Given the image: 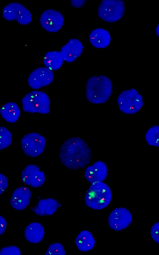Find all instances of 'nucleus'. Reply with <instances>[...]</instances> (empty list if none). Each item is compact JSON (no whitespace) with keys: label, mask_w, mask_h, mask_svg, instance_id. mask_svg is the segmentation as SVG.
Wrapping results in <instances>:
<instances>
[{"label":"nucleus","mask_w":159,"mask_h":255,"mask_svg":"<svg viewBox=\"0 0 159 255\" xmlns=\"http://www.w3.org/2000/svg\"><path fill=\"white\" fill-rule=\"evenodd\" d=\"M59 158L66 167L72 170L85 168L89 163L91 150L88 144L81 138L72 137L61 145Z\"/></svg>","instance_id":"nucleus-1"},{"label":"nucleus","mask_w":159,"mask_h":255,"mask_svg":"<svg viewBox=\"0 0 159 255\" xmlns=\"http://www.w3.org/2000/svg\"><path fill=\"white\" fill-rule=\"evenodd\" d=\"M112 85L109 78L104 75L93 76L87 82L86 95L87 99L96 104L107 102L111 95Z\"/></svg>","instance_id":"nucleus-2"},{"label":"nucleus","mask_w":159,"mask_h":255,"mask_svg":"<svg viewBox=\"0 0 159 255\" xmlns=\"http://www.w3.org/2000/svg\"><path fill=\"white\" fill-rule=\"evenodd\" d=\"M112 193L109 186L103 182L91 184L85 194V204L95 210H100L107 207L111 202Z\"/></svg>","instance_id":"nucleus-3"},{"label":"nucleus","mask_w":159,"mask_h":255,"mask_svg":"<svg viewBox=\"0 0 159 255\" xmlns=\"http://www.w3.org/2000/svg\"><path fill=\"white\" fill-rule=\"evenodd\" d=\"M50 100L45 93L34 90L26 94L22 98L23 111L31 113L47 114L50 112Z\"/></svg>","instance_id":"nucleus-4"},{"label":"nucleus","mask_w":159,"mask_h":255,"mask_svg":"<svg viewBox=\"0 0 159 255\" xmlns=\"http://www.w3.org/2000/svg\"><path fill=\"white\" fill-rule=\"evenodd\" d=\"M117 103L122 112L125 114H133L139 111L142 107L143 97L136 89H128L120 93Z\"/></svg>","instance_id":"nucleus-5"},{"label":"nucleus","mask_w":159,"mask_h":255,"mask_svg":"<svg viewBox=\"0 0 159 255\" xmlns=\"http://www.w3.org/2000/svg\"><path fill=\"white\" fill-rule=\"evenodd\" d=\"M125 11L124 2L121 0H103L98 7L99 17L104 21L110 23L120 20Z\"/></svg>","instance_id":"nucleus-6"},{"label":"nucleus","mask_w":159,"mask_h":255,"mask_svg":"<svg viewBox=\"0 0 159 255\" xmlns=\"http://www.w3.org/2000/svg\"><path fill=\"white\" fill-rule=\"evenodd\" d=\"M20 144L22 149L26 155L35 158L44 151L46 139L44 136L38 133H31L23 137Z\"/></svg>","instance_id":"nucleus-7"},{"label":"nucleus","mask_w":159,"mask_h":255,"mask_svg":"<svg viewBox=\"0 0 159 255\" xmlns=\"http://www.w3.org/2000/svg\"><path fill=\"white\" fill-rule=\"evenodd\" d=\"M2 16L9 21L16 20L20 24L26 25L32 20L30 12L25 6L18 2H12L5 6L2 10Z\"/></svg>","instance_id":"nucleus-8"},{"label":"nucleus","mask_w":159,"mask_h":255,"mask_svg":"<svg viewBox=\"0 0 159 255\" xmlns=\"http://www.w3.org/2000/svg\"><path fill=\"white\" fill-rule=\"evenodd\" d=\"M110 228L115 230L120 231L127 228L132 221L130 211L124 207L115 209L110 214L108 218Z\"/></svg>","instance_id":"nucleus-9"},{"label":"nucleus","mask_w":159,"mask_h":255,"mask_svg":"<svg viewBox=\"0 0 159 255\" xmlns=\"http://www.w3.org/2000/svg\"><path fill=\"white\" fill-rule=\"evenodd\" d=\"M40 21L42 27L50 32L59 31L63 26L64 18L59 12L49 9L44 11L40 17Z\"/></svg>","instance_id":"nucleus-10"},{"label":"nucleus","mask_w":159,"mask_h":255,"mask_svg":"<svg viewBox=\"0 0 159 255\" xmlns=\"http://www.w3.org/2000/svg\"><path fill=\"white\" fill-rule=\"evenodd\" d=\"M54 75L52 70L46 67L38 68L30 74L28 82L34 89H38L50 84L53 81Z\"/></svg>","instance_id":"nucleus-11"},{"label":"nucleus","mask_w":159,"mask_h":255,"mask_svg":"<svg viewBox=\"0 0 159 255\" xmlns=\"http://www.w3.org/2000/svg\"><path fill=\"white\" fill-rule=\"evenodd\" d=\"M22 182L26 185L37 188L42 186L45 179L44 172L36 165H27L21 173Z\"/></svg>","instance_id":"nucleus-12"},{"label":"nucleus","mask_w":159,"mask_h":255,"mask_svg":"<svg viewBox=\"0 0 159 255\" xmlns=\"http://www.w3.org/2000/svg\"><path fill=\"white\" fill-rule=\"evenodd\" d=\"M107 174L106 164L101 161H98L92 165L87 167L84 175L86 179L91 184L103 182Z\"/></svg>","instance_id":"nucleus-13"},{"label":"nucleus","mask_w":159,"mask_h":255,"mask_svg":"<svg viewBox=\"0 0 159 255\" xmlns=\"http://www.w3.org/2000/svg\"><path fill=\"white\" fill-rule=\"evenodd\" d=\"M83 47L82 44L79 40L72 39L62 47L60 52L64 61L72 62L81 54Z\"/></svg>","instance_id":"nucleus-14"},{"label":"nucleus","mask_w":159,"mask_h":255,"mask_svg":"<svg viewBox=\"0 0 159 255\" xmlns=\"http://www.w3.org/2000/svg\"><path fill=\"white\" fill-rule=\"evenodd\" d=\"M31 196V191L28 187H19L14 191L10 199V204L17 210H23L29 205Z\"/></svg>","instance_id":"nucleus-15"},{"label":"nucleus","mask_w":159,"mask_h":255,"mask_svg":"<svg viewBox=\"0 0 159 255\" xmlns=\"http://www.w3.org/2000/svg\"><path fill=\"white\" fill-rule=\"evenodd\" d=\"M89 40L91 44L97 48H104L110 44L111 37L108 31L102 28H98L93 30L89 36Z\"/></svg>","instance_id":"nucleus-16"},{"label":"nucleus","mask_w":159,"mask_h":255,"mask_svg":"<svg viewBox=\"0 0 159 255\" xmlns=\"http://www.w3.org/2000/svg\"><path fill=\"white\" fill-rule=\"evenodd\" d=\"M57 207V201L53 198H49L40 200L32 210L38 215H50L55 212Z\"/></svg>","instance_id":"nucleus-17"},{"label":"nucleus","mask_w":159,"mask_h":255,"mask_svg":"<svg viewBox=\"0 0 159 255\" xmlns=\"http://www.w3.org/2000/svg\"><path fill=\"white\" fill-rule=\"evenodd\" d=\"M45 234L43 227L38 222H33L26 227L25 236L29 242L37 243L40 242L43 238Z\"/></svg>","instance_id":"nucleus-18"},{"label":"nucleus","mask_w":159,"mask_h":255,"mask_svg":"<svg viewBox=\"0 0 159 255\" xmlns=\"http://www.w3.org/2000/svg\"><path fill=\"white\" fill-rule=\"evenodd\" d=\"M75 244L80 251L87 252L92 250L94 247L95 241L92 234L87 230H82L77 236Z\"/></svg>","instance_id":"nucleus-19"},{"label":"nucleus","mask_w":159,"mask_h":255,"mask_svg":"<svg viewBox=\"0 0 159 255\" xmlns=\"http://www.w3.org/2000/svg\"><path fill=\"white\" fill-rule=\"evenodd\" d=\"M0 113L2 117L7 121L13 123L19 119L20 111L16 103L9 102L1 107Z\"/></svg>","instance_id":"nucleus-20"},{"label":"nucleus","mask_w":159,"mask_h":255,"mask_svg":"<svg viewBox=\"0 0 159 255\" xmlns=\"http://www.w3.org/2000/svg\"><path fill=\"white\" fill-rule=\"evenodd\" d=\"M43 61L46 67L51 70H56L61 67L64 60L60 52L52 51H49L45 54Z\"/></svg>","instance_id":"nucleus-21"},{"label":"nucleus","mask_w":159,"mask_h":255,"mask_svg":"<svg viewBox=\"0 0 159 255\" xmlns=\"http://www.w3.org/2000/svg\"><path fill=\"white\" fill-rule=\"evenodd\" d=\"M159 127L156 125L151 127L147 132L145 139L147 143L151 146H159Z\"/></svg>","instance_id":"nucleus-22"},{"label":"nucleus","mask_w":159,"mask_h":255,"mask_svg":"<svg viewBox=\"0 0 159 255\" xmlns=\"http://www.w3.org/2000/svg\"><path fill=\"white\" fill-rule=\"evenodd\" d=\"M12 135L6 127L0 126V149H4L11 144Z\"/></svg>","instance_id":"nucleus-23"},{"label":"nucleus","mask_w":159,"mask_h":255,"mask_svg":"<svg viewBox=\"0 0 159 255\" xmlns=\"http://www.w3.org/2000/svg\"><path fill=\"white\" fill-rule=\"evenodd\" d=\"M45 255H65L66 252L63 245L59 243L50 244L46 252Z\"/></svg>","instance_id":"nucleus-24"},{"label":"nucleus","mask_w":159,"mask_h":255,"mask_svg":"<svg viewBox=\"0 0 159 255\" xmlns=\"http://www.w3.org/2000/svg\"><path fill=\"white\" fill-rule=\"evenodd\" d=\"M21 252L20 249L15 246L2 248L0 251V255H20Z\"/></svg>","instance_id":"nucleus-25"},{"label":"nucleus","mask_w":159,"mask_h":255,"mask_svg":"<svg viewBox=\"0 0 159 255\" xmlns=\"http://www.w3.org/2000/svg\"><path fill=\"white\" fill-rule=\"evenodd\" d=\"M159 222H156L152 227L150 232L151 238L158 243L159 242Z\"/></svg>","instance_id":"nucleus-26"},{"label":"nucleus","mask_w":159,"mask_h":255,"mask_svg":"<svg viewBox=\"0 0 159 255\" xmlns=\"http://www.w3.org/2000/svg\"><path fill=\"white\" fill-rule=\"evenodd\" d=\"M8 186L7 177L3 174L0 173V195L2 194Z\"/></svg>","instance_id":"nucleus-27"},{"label":"nucleus","mask_w":159,"mask_h":255,"mask_svg":"<svg viewBox=\"0 0 159 255\" xmlns=\"http://www.w3.org/2000/svg\"><path fill=\"white\" fill-rule=\"evenodd\" d=\"M7 225L5 219L0 215V235L2 234L5 231Z\"/></svg>","instance_id":"nucleus-28"},{"label":"nucleus","mask_w":159,"mask_h":255,"mask_svg":"<svg viewBox=\"0 0 159 255\" xmlns=\"http://www.w3.org/2000/svg\"><path fill=\"white\" fill-rule=\"evenodd\" d=\"M85 1V0H71L70 2L73 7L76 8H80L84 5Z\"/></svg>","instance_id":"nucleus-29"},{"label":"nucleus","mask_w":159,"mask_h":255,"mask_svg":"<svg viewBox=\"0 0 159 255\" xmlns=\"http://www.w3.org/2000/svg\"><path fill=\"white\" fill-rule=\"evenodd\" d=\"M156 28V33L157 35L159 36V24L158 25V26Z\"/></svg>","instance_id":"nucleus-30"}]
</instances>
